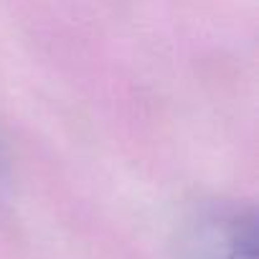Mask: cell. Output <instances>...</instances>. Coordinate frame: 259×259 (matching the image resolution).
<instances>
[{
	"label": "cell",
	"instance_id": "cell-1",
	"mask_svg": "<svg viewBox=\"0 0 259 259\" xmlns=\"http://www.w3.org/2000/svg\"><path fill=\"white\" fill-rule=\"evenodd\" d=\"M181 259H256V213L239 203H206L178 229Z\"/></svg>",
	"mask_w": 259,
	"mask_h": 259
},
{
	"label": "cell",
	"instance_id": "cell-2",
	"mask_svg": "<svg viewBox=\"0 0 259 259\" xmlns=\"http://www.w3.org/2000/svg\"><path fill=\"white\" fill-rule=\"evenodd\" d=\"M3 168H6V155H3V145H0V173H3Z\"/></svg>",
	"mask_w": 259,
	"mask_h": 259
}]
</instances>
